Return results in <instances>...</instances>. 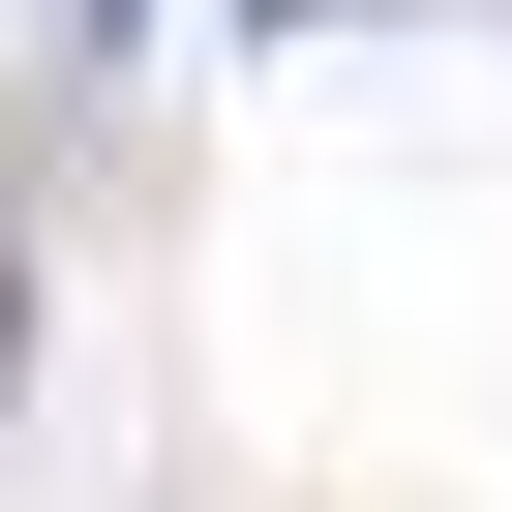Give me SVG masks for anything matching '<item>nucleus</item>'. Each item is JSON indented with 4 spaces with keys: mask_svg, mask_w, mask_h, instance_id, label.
I'll return each mask as SVG.
<instances>
[{
    "mask_svg": "<svg viewBox=\"0 0 512 512\" xmlns=\"http://www.w3.org/2000/svg\"><path fill=\"white\" fill-rule=\"evenodd\" d=\"M121 31H151V0H91V61H121Z\"/></svg>",
    "mask_w": 512,
    "mask_h": 512,
    "instance_id": "nucleus-2",
    "label": "nucleus"
},
{
    "mask_svg": "<svg viewBox=\"0 0 512 512\" xmlns=\"http://www.w3.org/2000/svg\"><path fill=\"white\" fill-rule=\"evenodd\" d=\"M0 392H31V241H0Z\"/></svg>",
    "mask_w": 512,
    "mask_h": 512,
    "instance_id": "nucleus-1",
    "label": "nucleus"
}]
</instances>
